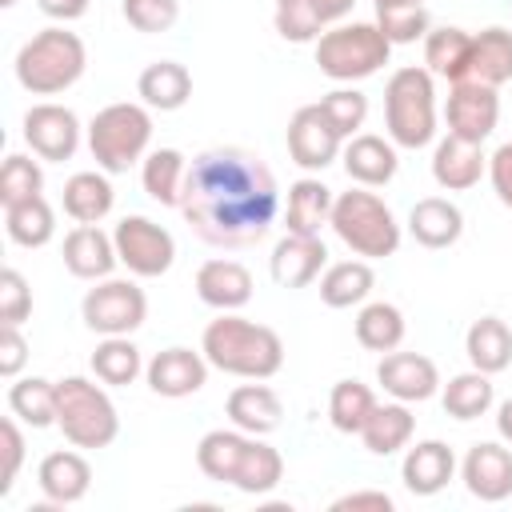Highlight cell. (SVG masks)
<instances>
[{"label":"cell","instance_id":"6da1fadb","mask_svg":"<svg viewBox=\"0 0 512 512\" xmlns=\"http://www.w3.org/2000/svg\"><path fill=\"white\" fill-rule=\"evenodd\" d=\"M176 208L204 244L236 252L268 236L280 208V188L260 152L220 144L188 160Z\"/></svg>","mask_w":512,"mask_h":512},{"label":"cell","instance_id":"7a4b0ae2","mask_svg":"<svg viewBox=\"0 0 512 512\" xmlns=\"http://www.w3.org/2000/svg\"><path fill=\"white\" fill-rule=\"evenodd\" d=\"M200 352L208 356L212 368L244 380H268L284 368V340L268 324L244 320L236 312H220L204 328Z\"/></svg>","mask_w":512,"mask_h":512},{"label":"cell","instance_id":"3957f363","mask_svg":"<svg viewBox=\"0 0 512 512\" xmlns=\"http://www.w3.org/2000/svg\"><path fill=\"white\" fill-rule=\"evenodd\" d=\"M12 68H16V80H20L24 92H32V96H56V92L72 88L84 76L88 48H84V40L76 32H68V28L56 24V28L36 32L32 40H24L20 52H16V60H12Z\"/></svg>","mask_w":512,"mask_h":512},{"label":"cell","instance_id":"277c9868","mask_svg":"<svg viewBox=\"0 0 512 512\" xmlns=\"http://www.w3.org/2000/svg\"><path fill=\"white\" fill-rule=\"evenodd\" d=\"M384 128L396 148H424L436 136V88L428 68H396L384 84Z\"/></svg>","mask_w":512,"mask_h":512},{"label":"cell","instance_id":"5b68a950","mask_svg":"<svg viewBox=\"0 0 512 512\" xmlns=\"http://www.w3.org/2000/svg\"><path fill=\"white\" fill-rule=\"evenodd\" d=\"M332 232L344 240V248H352L364 260H384L400 248V224H396L392 208L376 192H368L364 184L336 196Z\"/></svg>","mask_w":512,"mask_h":512},{"label":"cell","instance_id":"8992f818","mask_svg":"<svg viewBox=\"0 0 512 512\" xmlns=\"http://www.w3.org/2000/svg\"><path fill=\"white\" fill-rule=\"evenodd\" d=\"M56 428L72 448H108L120 436L116 404L84 376L56 380Z\"/></svg>","mask_w":512,"mask_h":512},{"label":"cell","instance_id":"52a82bcc","mask_svg":"<svg viewBox=\"0 0 512 512\" xmlns=\"http://www.w3.org/2000/svg\"><path fill=\"white\" fill-rule=\"evenodd\" d=\"M148 140H152V116H148V104H108L92 116L88 124V148H92V160L100 172H128L136 160H144L148 152Z\"/></svg>","mask_w":512,"mask_h":512},{"label":"cell","instance_id":"ba28073f","mask_svg":"<svg viewBox=\"0 0 512 512\" xmlns=\"http://www.w3.org/2000/svg\"><path fill=\"white\" fill-rule=\"evenodd\" d=\"M392 56V40L380 32V24H336L328 32H320L316 40V64L328 80L352 84V80H368L376 76Z\"/></svg>","mask_w":512,"mask_h":512},{"label":"cell","instance_id":"9c48e42d","mask_svg":"<svg viewBox=\"0 0 512 512\" xmlns=\"http://www.w3.org/2000/svg\"><path fill=\"white\" fill-rule=\"evenodd\" d=\"M80 316L100 336H132L144 324V316H148V296L132 280L104 276V280H96V288L84 292Z\"/></svg>","mask_w":512,"mask_h":512},{"label":"cell","instance_id":"30bf717a","mask_svg":"<svg viewBox=\"0 0 512 512\" xmlns=\"http://www.w3.org/2000/svg\"><path fill=\"white\" fill-rule=\"evenodd\" d=\"M112 240H116V256L120 264L132 272V276H144V280H156L172 268L176 260V240L168 228H160L156 220L148 216H124L116 228H112Z\"/></svg>","mask_w":512,"mask_h":512},{"label":"cell","instance_id":"8fae6325","mask_svg":"<svg viewBox=\"0 0 512 512\" xmlns=\"http://www.w3.org/2000/svg\"><path fill=\"white\" fill-rule=\"evenodd\" d=\"M340 144H344V136L328 120L320 100L292 112V120H288V156H292V164H300L304 172H324L340 156Z\"/></svg>","mask_w":512,"mask_h":512},{"label":"cell","instance_id":"7c38bea8","mask_svg":"<svg viewBox=\"0 0 512 512\" xmlns=\"http://www.w3.org/2000/svg\"><path fill=\"white\" fill-rule=\"evenodd\" d=\"M444 120H448L452 136L484 144L496 132V124H500V96H496V88L476 84V80H456L452 92H448V104H444Z\"/></svg>","mask_w":512,"mask_h":512},{"label":"cell","instance_id":"4fadbf2b","mask_svg":"<svg viewBox=\"0 0 512 512\" xmlns=\"http://www.w3.org/2000/svg\"><path fill=\"white\" fill-rule=\"evenodd\" d=\"M24 144L40 160H72L80 148V120L64 104H32L24 112Z\"/></svg>","mask_w":512,"mask_h":512},{"label":"cell","instance_id":"5bb4252c","mask_svg":"<svg viewBox=\"0 0 512 512\" xmlns=\"http://www.w3.org/2000/svg\"><path fill=\"white\" fill-rule=\"evenodd\" d=\"M144 380L156 396H168V400H180V396H192L208 384V356L204 352H192V348H164L148 360L144 368Z\"/></svg>","mask_w":512,"mask_h":512},{"label":"cell","instance_id":"9a60e30c","mask_svg":"<svg viewBox=\"0 0 512 512\" xmlns=\"http://www.w3.org/2000/svg\"><path fill=\"white\" fill-rule=\"evenodd\" d=\"M376 380L392 400H404V404L432 400L440 388L436 364L420 352H384V360L376 364Z\"/></svg>","mask_w":512,"mask_h":512},{"label":"cell","instance_id":"2e32d148","mask_svg":"<svg viewBox=\"0 0 512 512\" xmlns=\"http://www.w3.org/2000/svg\"><path fill=\"white\" fill-rule=\"evenodd\" d=\"M460 480L484 504L508 500L512 496V452L504 444H492V440L472 444L464 464H460Z\"/></svg>","mask_w":512,"mask_h":512},{"label":"cell","instance_id":"e0dca14e","mask_svg":"<svg viewBox=\"0 0 512 512\" xmlns=\"http://www.w3.org/2000/svg\"><path fill=\"white\" fill-rule=\"evenodd\" d=\"M116 264H120L116 240L100 224H76L64 236V268L76 280H104V276H112Z\"/></svg>","mask_w":512,"mask_h":512},{"label":"cell","instance_id":"ac0fdd59","mask_svg":"<svg viewBox=\"0 0 512 512\" xmlns=\"http://www.w3.org/2000/svg\"><path fill=\"white\" fill-rule=\"evenodd\" d=\"M328 264V248L320 236H300V232H288L276 248H272V260H268V272L280 288H304L320 276V268Z\"/></svg>","mask_w":512,"mask_h":512},{"label":"cell","instance_id":"d6986e66","mask_svg":"<svg viewBox=\"0 0 512 512\" xmlns=\"http://www.w3.org/2000/svg\"><path fill=\"white\" fill-rule=\"evenodd\" d=\"M196 296L216 312H236L252 300V272L240 260H204L196 268Z\"/></svg>","mask_w":512,"mask_h":512},{"label":"cell","instance_id":"ffe728a7","mask_svg":"<svg viewBox=\"0 0 512 512\" xmlns=\"http://www.w3.org/2000/svg\"><path fill=\"white\" fill-rule=\"evenodd\" d=\"M488 172V156L480 144L472 140H460V136H444L432 152V180L444 188V192H468L480 184V176Z\"/></svg>","mask_w":512,"mask_h":512},{"label":"cell","instance_id":"44dd1931","mask_svg":"<svg viewBox=\"0 0 512 512\" xmlns=\"http://www.w3.org/2000/svg\"><path fill=\"white\" fill-rule=\"evenodd\" d=\"M36 484H40L48 504H76L92 488V464L72 448L48 452L40 460V468H36Z\"/></svg>","mask_w":512,"mask_h":512},{"label":"cell","instance_id":"7402d4cb","mask_svg":"<svg viewBox=\"0 0 512 512\" xmlns=\"http://www.w3.org/2000/svg\"><path fill=\"white\" fill-rule=\"evenodd\" d=\"M340 160H344L348 180H356V184H364V188L388 184V180L396 176V168H400L396 144L384 140V136H372V132H356V136L344 144Z\"/></svg>","mask_w":512,"mask_h":512},{"label":"cell","instance_id":"603a6c76","mask_svg":"<svg viewBox=\"0 0 512 512\" xmlns=\"http://www.w3.org/2000/svg\"><path fill=\"white\" fill-rule=\"evenodd\" d=\"M456 472V456L444 440H420L416 448L404 452V464H400V480L412 496H436L440 488H448Z\"/></svg>","mask_w":512,"mask_h":512},{"label":"cell","instance_id":"cb8c5ba5","mask_svg":"<svg viewBox=\"0 0 512 512\" xmlns=\"http://www.w3.org/2000/svg\"><path fill=\"white\" fill-rule=\"evenodd\" d=\"M408 232L420 248H452L464 236V212L444 196H424L408 212Z\"/></svg>","mask_w":512,"mask_h":512},{"label":"cell","instance_id":"d4e9b609","mask_svg":"<svg viewBox=\"0 0 512 512\" xmlns=\"http://www.w3.org/2000/svg\"><path fill=\"white\" fill-rule=\"evenodd\" d=\"M228 420L232 428L248 432V436H268L280 428V416H284V404L280 396L268 388V384H240L228 392Z\"/></svg>","mask_w":512,"mask_h":512},{"label":"cell","instance_id":"484cf974","mask_svg":"<svg viewBox=\"0 0 512 512\" xmlns=\"http://www.w3.org/2000/svg\"><path fill=\"white\" fill-rule=\"evenodd\" d=\"M332 188L316 176H304L288 188V204H284V228L300 232V236H320L324 224H332Z\"/></svg>","mask_w":512,"mask_h":512},{"label":"cell","instance_id":"4316f807","mask_svg":"<svg viewBox=\"0 0 512 512\" xmlns=\"http://www.w3.org/2000/svg\"><path fill=\"white\" fill-rule=\"evenodd\" d=\"M136 96H140L148 108H156V112H176V108H184L188 96H192V76H188V68L176 64V60H156V64H148V68L140 72Z\"/></svg>","mask_w":512,"mask_h":512},{"label":"cell","instance_id":"83f0119b","mask_svg":"<svg viewBox=\"0 0 512 512\" xmlns=\"http://www.w3.org/2000/svg\"><path fill=\"white\" fill-rule=\"evenodd\" d=\"M248 444H252V436L240 432V428H212L196 444V464H200V472L208 480L232 484L236 480V468H240V460L248 452Z\"/></svg>","mask_w":512,"mask_h":512},{"label":"cell","instance_id":"f1b7e54d","mask_svg":"<svg viewBox=\"0 0 512 512\" xmlns=\"http://www.w3.org/2000/svg\"><path fill=\"white\" fill-rule=\"evenodd\" d=\"M464 352H468L472 368L496 376L512 364V328L500 316H480V320H472V328L464 336Z\"/></svg>","mask_w":512,"mask_h":512},{"label":"cell","instance_id":"f546056e","mask_svg":"<svg viewBox=\"0 0 512 512\" xmlns=\"http://www.w3.org/2000/svg\"><path fill=\"white\" fill-rule=\"evenodd\" d=\"M476 84L500 88L512 80V32L508 28H484L472 36V60H468V76Z\"/></svg>","mask_w":512,"mask_h":512},{"label":"cell","instance_id":"4dcf8cb0","mask_svg":"<svg viewBox=\"0 0 512 512\" xmlns=\"http://www.w3.org/2000/svg\"><path fill=\"white\" fill-rule=\"evenodd\" d=\"M468 60H472V32L444 24V28H428L424 36V64L432 76L444 80H464L468 76Z\"/></svg>","mask_w":512,"mask_h":512},{"label":"cell","instance_id":"1f68e13d","mask_svg":"<svg viewBox=\"0 0 512 512\" xmlns=\"http://www.w3.org/2000/svg\"><path fill=\"white\" fill-rule=\"evenodd\" d=\"M412 428H416V416L408 412L404 400H396V404H376L372 416H368L364 428H360V440H364V448H368L372 456H392V452L408 448Z\"/></svg>","mask_w":512,"mask_h":512},{"label":"cell","instance_id":"d6a6232c","mask_svg":"<svg viewBox=\"0 0 512 512\" xmlns=\"http://www.w3.org/2000/svg\"><path fill=\"white\" fill-rule=\"evenodd\" d=\"M112 200L116 192L104 172H76L64 180V212L76 224H100L112 212Z\"/></svg>","mask_w":512,"mask_h":512},{"label":"cell","instance_id":"836d02e7","mask_svg":"<svg viewBox=\"0 0 512 512\" xmlns=\"http://www.w3.org/2000/svg\"><path fill=\"white\" fill-rule=\"evenodd\" d=\"M372 288H376V272L368 260H340V264H328L320 276V300L328 308L364 304Z\"/></svg>","mask_w":512,"mask_h":512},{"label":"cell","instance_id":"e575fe53","mask_svg":"<svg viewBox=\"0 0 512 512\" xmlns=\"http://www.w3.org/2000/svg\"><path fill=\"white\" fill-rule=\"evenodd\" d=\"M4 232L20 248H44L56 236V212L44 196H32L24 204L4 208Z\"/></svg>","mask_w":512,"mask_h":512},{"label":"cell","instance_id":"d590c367","mask_svg":"<svg viewBox=\"0 0 512 512\" xmlns=\"http://www.w3.org/2000/svg\"><path fill=\"white\" fill-rule=\"evenodd\" d=\"M188 176V160L176 148H156L140 164V184L156 204H180V188Z\"/></svg>","mask_w":512,"mask_h":512},{"label":"cell","instance_id":"8d00e7d4","mask_svg":"<svg viewBox=\"0 0 512 512\" xmlns=\"http://www.w3.org/2000/svg\"><path fill=\"white\" fill-rule=\"evenodd\" d=\"M492 400H496L492 376L480 372V368L452 376V380L444 384V396H440V404H444V412H448L452 420H476V416H484V412L492 408Z\"/></svg>","mask_w":512,"mask_h":512},{"label":"cell","instance_id":"74e56055","mask_svg":"<svg viewBox=\"0 0 512 512\" xmlns=\"http://www.w3.org/2000/svg\"><path fill=\"white\" fill-rule=\"evenodd\" d=\"M356 340L368 352H396L404 340V312L388 300H372L356 316Z\"/></svg>","mask_w":512,"mask_h":512},{"label":"cell","instance_id":"f35d334b","mask_svg":"<svg viewBox=\"0 0 512 512\" xmlns=\"http://www.w3.org/2000/svg\"><path fill=\"white\" fill-rule=\"evenodd\" d=\"M92 372L100 384H112V388H124L132 384L140 372H144V360H140V348L128 340V336H104L92 352Z\"/></svg>","mask_w":512,"mask_h":512},{"label":"cell","instance_id":"ab89813d","mask_svg":"<svg viewBox=\"0 0 512 512\" xmlns=\"http://www.w3.org/2000/svg\"><path fill=\"white\" fill-rule=\"evenodd\" d=\"M8 408L16 420L32 424V428H48L56 424V380L44 376H24L8 388Z\"/></svg>","mask_w":512,"mask_h":512},{"label":"cell","instance_id":"60d3db41","mask_svg":"<svg viewBox=\"0 0 512 512\" xmlns=\"http://www.w3.org/2000/svg\"><path fill=\"white\" fill-rule=\"evenodd\" d=\"M372 408H376V396L360 380H336L332 392H328V420H332L336 432H348V436L356 432L360 436V428L372 416Z\"/></svg>","mask_w":512,"mask_h":512},{"label":"cell","instance_id":"b9f144b4","mask_svg":"<svg viewBox=\"0 0 512 512\" xmlns=\"http://www.w3.org/2000/svg\"><path fill=\"white\" fill-rule=\"evenodd\" d=\"M280 476H284L280 452H276L272 444H264L260 436H252V444H248V452H244V460H240V468H236L232 488H240V492H248V496H264V492H272V488L280 484Z\"/></svg>","mask_w":512,"mask_h":512},{"label":"cell","instance_id":"7bdbcfd3","mask_svg":"<svg viewBox=\"0 0 512 512\" xmlns=\"http://www.w3.org/2000/svg\"><path fill=\"white\" fill-rule=\"evenodd\" d=\"M40 192H44V172H40V164H36L32 156L12 152V156L4 160V168H0V204L12 208V204H24V200H32V196H40Z\"/></svg>","mask_w":512,"mask_h":512},{"label":"cell","instance_id":"ee69618b","mask_svg":"<svg viewBox=\"0 0 512 512\" xmlns=\"http://www.w3.org/2000/svg\"><path fill=\"white\" fill-rule=\"evenodd\" d=\"M272 24L276 32L288 40V44H308V40H320V32L328 28L316 12L312 0H276V12H272Z\"/></svg>","mask_w":512,"mask_h":512},{"label":"cell","instance_id":"f6af8a7d","mask_svg":"<svg viewBox=\"0 0 512 512\" xmlns=\"http://www.w3.org/2000/svg\"><path fill=\"white\" fill-rule=\"evenodd\" d=\"M376 24L380 32L392 40V44H416L428 36L432 20H428V8L424 4H408V8H380L376 12Z\"/></svg>","mask_w":512,"mask_h":512},{"label":"cell","instance_id":"bcb514c9","mask_svg":"<svg viewBox=\"0 0 512 512\" xmlns=\"http://www.w3.org/2000/svg\"><path fill=\"white\" fill-rule=\"evenodd\" d=\"M320 108L328 112V120L340 128L344 140H352L356 128H364V120H368V96L356 88H336V92L320 96Z\"/></svg>","mask_w":512,"mask_h":512},{"label":"cell","instance_id":"7dc6e473","mask_svg":"<svg viewBox=\"0 0 512 512\" xmlns=\"http://www.w3.org/2000/svg\"><path fill=\"white\" fill-rule=\"evenodd\" d=\"M120 12L124 20L136 28V32H168L180 16V0H120Z\"/></svg>","mask_w":512,"mask_h":512},{"label":"cell","instance_id":"c3c4849f","mask_svg":"<svg viewBox=\"0 0 512 512\" xmlns=\"http://www.w3.org/2000/svg\"><path fill=\"white\" fill-rule=\"evenodd\" d=\"M32 312V292L28 280L16 268L0 272V324H24Z\"/></svg>","mask_w":512,"mask_h":512},{"label":"cell","instance_id":"681fc988","mask_svg":"<svg viewBox=\"0 0 512 512\" xmlns=\"http://www.w3.org/2000/svg\"><path fill=\"white\" fill-rule=\"evenodd\" d=\"M0 440H4L0 492L8 496V492H12V484H16V472H20V464H24V436H20V428H16V420H12V416H4V420H0Z\"/></svg>","mask_w":512,"mask_h":512},{"label":"cell","instance_id":"f907efd6","mask_svg":"<svg viewBox=\"0 0 512 512\" xmlns=\"http://www.w3.org/2000/svg\"><path fill=\"white\" fill-rule=\"evenodd\" d=\"M28 360V340L20 336V324H0V376H20Z\"/></svg>","mask_w":512,"mask_h":512},{"label":"cell","instance_id":"816d5d0a","mask_svg":"<svg viewBox=\"0 0 512 512\" xmlns=\"http://www.w3.org/2000/svg\"><path fill=\"white\" fill-rule=\"evenodd\" d=\"M488 180H492V192L504 208H512V144H500L492 156H488Z\"/></svg>","mask_w":512,"mask_h":512},{"label":"cell","instance_id":"f5cc1de1","mask_svg":"<svg viewBox=\"0 0 512 512\" xmlns=\"http://www.w3.org/2000/svg\"><path fill=\"white\" fill-rule=\"evenodd\" d=\"M360 508L392 512L396 504H392L388 492H372V488H364V492H348V496H336V500H332V512H360Z\"/></svg>","mask_w":512,"mask_h":512},{"label":"cell","instance_id":"db71d44e","mask_svg":"<svg viewBox=\"0 0 512 512\" xmlns=\"http://www.w3.org/2000/svg\"><path fill=\"white\" fill-rule=\"evenodd\" d=\"M88 4H92V0H36V8H40L44 16L60 20V24H68V20H80V16L88 12Z\"/></svg>","mask_w":512,"mask_h":512},{"label":"cell","instance_id":"11a10c76","mask_svg":"<svg viewBox=\"0 0 512 512\" xmlns=\"http://www.w3.org/2000/svg\"><path fill=\"white\" fill-rule=\"evenodd\" d=\"M312 4H316V12H320L324 24H336V20H344L356 8V0H312Z\"/></svg>","mask_w":512,"mask_h":512},{"label":"cell","instance_id":"9f6ffc18","mask_svg":"<svg viewBox=\"0 0 512 512\" xmlns=\"http://www.w3.org/2000/svg\"><path fill=\"white\" fill-rule=\"evenodd\" d=\"M496 432H500V440H504V444H512V396L496 408Z\"/></svg>","mask_w":512,"mask_h":512},{"label":"cell","instance_id":"6f0895ef","mask_svg":"<svg viewBox=\"0 0 512 512\" xmlns=\"http://www.w3.org/2000/svg\"><path fill=\"white\" fill-rule=\"evenodd\" d=\"M372 4L380 12V8H408V4H420V0H372Z\"/></svg>","mask_w":512,"mask_h":512},{"label":"cell","instance_id":"680465c9","mask_svg":"<svg viewBox=\"0 0 512 512\" xmlns=\"http://www.w3.org/2000/svg\"><path fill=\"white\" fill-rule=\"evenodd\" d=\"M0 4H4V8H12V4H16V0H0Z\"/></svg>","mask_w":512,"mask_h":512}]
</instances>
